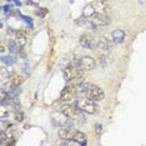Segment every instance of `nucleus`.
Here are the masks:
<instances>
[{"label": "nucleus", "instance_id": "obj_1", "mask_svg": "<svg viewBox=\"0 0 146 146\" xmlns=\"http://www.w3.org/2000/svg\"><path fill=\"white\" fill-rule=\"evenodd\" d=\"M85 96H86V99H89L91 101H101V100H104L105 95L101 88H99L96 85H90L85 92Z\"/></svg>", "mask_w": 146, "mask_h": 146}, {"label": "nucleus", "instance_id": "obj_2", "mask_svg": "<svg viewBox=\"0 0 146 146\" xmlns=\"http://www.w3.org/2000/svg\"><path fill=\"white\" fill-rule=\"evenodd\" d=\"M90 23L95 28H100V26H106L111 23V19L108 14H101V13H95L92 16H90Z\"/></svg>", "mask_w": 146, "mask_h": 146}, {"label": "nucleus", "instance_id": "obj_3", "mask_svg": "<svg viewBox=\"0 0 146 146\" xmlns=\"http://www.w3.org/2000/svg\"><path fill=\"white\" fill-rule=\"evenodd\" d=\"M94 102L95 101H91V100H89V99H81V100L76 101V106H78L81 111L86 112V114H95L98 108H96V105Z\"/></svg>", "mask_w": 146, "mask_h": 146}, {"label": "nucleus", "instance_id": "obj_4", "mask_svg": "<svg viewBox=\"0 0 146 146\" xmlns=\"http://www.w3.org/2000/svg\"><path fill=\"white\" fill-rule=\"evenodd\" d=\"M61 114L64 115V116H68L69 119H78L79 117V115H80V109L75 105H72V104H65V105H62L61 106Z\"/></svg>", "mask_w": 146, "mask_h": 146}, {"label": "nucleus", "instance_id": "obj_5", "mask_svg": "<svg viewBox=\"0 0 146 146\" xmlns=\"http://www.w3.org/2000/svg\"><path fill=\"white\" fill-rule=\"evenodd\" d=\"M82 69L79 65L72 66V68H66L64 69V76L66 80H75V79H79L82 76Z\"/></svg>", "mask_w": 146, "mask_h": 146}, {"label": "nucleus", "instance_id": "obj_6", "mask_svg": "<svg viewBox=\"0 0 146 146\" xmlns=\"http://www.w3.org/2000/svg\"><path fill=\"white\" fill-rule=\"evenodd\" d=\"M78 65L80 66L82 70H92L96 66V61L94 60V58H91V56H89V55H85L78 60Z\"/></svg>", "mask_w": 146, "mask_h": 146}, {"label": "nucleus", "instance_id": "obj_7", "mask_svg": "<svg viewBox=\"0 0 146 146\" xmlns=\"http://www.w3.org/2000/svg\"><path fill=\"white\" fill-rule=\"evenodd\" d=\"M78 95V89L74 85H68L64 88V90L61 92V100L64 101H70L72 99L76 98Z\"/></svg>", "mask_w": 146, "mask_h": 146}, {"label": "nucleus", "instance_id": "obj_8", "mask_svg": "<svg viewBox=\"0 0 146 146\" xmlns=\"http://www.w3.org/2000/svg\"><path fill=\"white\" fill-rule=\"evenodd\" d=\"M79 42H80V45L85 49H96V46H98V40H95L92 36L88 35V34L81 35Z\"/></svg>", "mask_w": 146, "mask_h": 146}, {"label": "nucleus", "instance_id": "obj_9", "mask_svg": "<svg viewBox=\"0 0 146 146\" xmlns=\"http://www.w3.org/2000/svg\"><path fill=\"white\" fill-rule=\"evenodd\" d=\"M58 134H59V137L62 139V140L74 141L76 130H74V129H69V127H61V129H59Z\"/></svg>", "mask_w": 146, "mask_h": 146}, {"label": "nucleus", "instance_id": "obj_10", "mask_svg": "<svg viewBox=\"0 0 146 146\" xmlns=\"http://www.w3.org/2000/svg\"><path fill=\"white\" fill-rule=\"evenodd\" d=\"M95 9V13H101V14H108L110 11V6L104 0H95L91 3Z\"/></svg>", "mask_w": 146, "mask_h": 146}, {"label": "nucleus", "instance_id": "obj_11", "mask_svg": "<svg viewBox=\"0 0 146 146\" xmlns=\"http://www.w3.org/2000/svg\"><path fill=\"white\" fill-rule=\"evenodd\" d=\"M14 41L16 42V45L19 48H23L26 42V31L25 30H18L15 33V36H14Z\"/></svg>", "mask_w": 146, "mask_h": 146}, {"label": "nucleus", "instance_id": "obj_12", "mask_svg": "<svg viewBox=\"0 0 146 146\" xmlns=\"http://www.w3.org/2000/svg\"><path fill=\"white\" fill-rule=\"evenodd\" d=\"M111 39L114 42H116V44H121V42L125 40L124 30H121V29H116V30H114L111 34Z\"/></svg>", "mask_w": 146, "mask_h": 146}, {"label": "nucleus", "instance_id": "obj_13", "mask_svg": "<svg viewBox=\"0 0 146 146\" xmlns=\"http://www.w3.org/2000/svg\"><path fill=\"white\" fill-rule=\"evenodd\" d=\"M98 49H100L102 51H110L111 49V42L108 40L106 38H101L98 40V46H96Z\"/></svg>", "mask_w": 146, "mask_h": 146}, {"label": "nucleus", "instance_id": "obj_14", "mask_svg": "<svg viewBox=\"0 0 146 146\" xmlns=\"http://www.w3.org/2000/svg\"><path fill=\"white\" fill-rule=\"evenodd\" d=\"M24 80H25V78L23 75H20V74H13V75H10V81L15 86H20L23 82H24Z\"/></svg>", "mask_w": 146, "mask_h": 146}, {"label": "nucleus", "instance_id": "obj_15", "mask_svg": "<svg viewBox=\"0 0 146 146\" xmlns=\"http://www.w3.org/2000/svg\"><path fill=\"white\" fill-rule=\"evenodd\" d=\"M94 14H95V9L90 3V4H88L84 8V10H82V16H84V18H90V16H92Z\"/></svg>", "mask_w": 146, "mask_h": 146}, {"label": "nucleus", "instance_id": "obj_16", "mask_svg": "<svg viewBox=\"0 0 146 146\" xmlns=\"http://www.w3.org/2000/svg\"><path fill=\"white\" fill-rule=\"evenodd\" d=\"M89 85L88 82H81V84H79L78 86H76V89H78V94H85L86 90L89 89Z\"/></svg>", "mask_w": 146, "mask_h": 146}, {"label": "nucleus", "instance_id": "obj_17", "mask_svg": "<svg viewBox=\"0 0 146 146\" xmlns=\"http://www.w3.org/2000/svg\"><path fill=\"white\" fill-rule=\"evenodd\" d=\"M46 14H48V9L46 8H40L38 11H36V15H38L39 18H45Z\"/></svg>", "mask_w": 146, "mask_h": 146}, {"label": "nucleus", "instance_id": "obj_18", "mask_svg": "<svg viewBox=\"0 0 146 146\" xmlns=\"http://www.w3.org/2000/svg\"><path fill=\"white\" fill-rule=\"evenodd\" d=\"M15 120L19 121V122L24 121V114H23L21 111H16L15 112Z\"/></svg>", "mask_w": 146, "mask_h": 146}, {"label": "nucleus", "instance_id": "obj_19", "mask_svg": "<svg viewBox=\"0 0 146 146\" xmlns=\"http://www.w3.org/2000/svg\"><path fill=\"white\" fill-rule=\"evenodd\" d=\"M101 127H102V126L100 124H96L95 125V132H96V134H100V132H101Z\"/></svg>", "mask_w": 146, "mask_h": 146}, {"label": "nucleus", "instance_id": "obj_20", "mask_svg": "<svg viewBox=\"0 0 146 146\" xmlns=\"http://www.w3.org/2000/svg\"><path fill=\"white\" fill-rule=\"evenodd\" d=\"M0 52H1V55L4 56L5 52H6V46L4 44H1V46H0Z\"/></svg>", "mask_w": 146, "mask_h": 146}, {"label": "nucleus", "instance_id": "obj_21", "mask_svg": "<svg viewBox=\"0 0 146 146\" xmlns=\"http://www.w3.org/2000/svg\"><path fill=\"white\" fill-rule=\"evenodd\" d=\"M31 4H39V0H29Z\"/></svg>", "mask_w": 146, "mask_h": 146}, {"label": "nucleus", "instance_id": "obj_22", "mask_svg": "<svg viewBox=\"0 0 146 146\" xmlns=\"http://www.w3.org/2000/svg\"><path fill=\"white\" fill-rule=\"evenodd\" d=\"M18 1H19V3H30L29 0H18Z\"/></svg>", "mask_w": 146, "mask_h": 146}, {"label": "nucleus", "instance_id": "obj_23", "mask_svg": "<svg viewBox=\"0 0 146 146\" xmlns=\"http://www.w3.org/2000/svg\"><path fill=\"white\" fill-rule=\"evenodd\" d=\"M104 1H109V0H104Z\"/></svg>", "mask_w": 146, "mask_h": 146}]
</instances>
